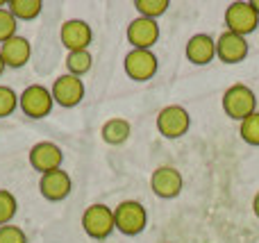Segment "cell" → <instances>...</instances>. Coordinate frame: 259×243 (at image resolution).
Listing matches in <instances>:
<instances>
[{
  "mask_svg": "<svg viewBox=\"0 0 259 243\" xmlns=\"http://www.w3.org/2000/svg\"><path fill=\"white\" fill-rule=\"evenodd\" d=\"M216 57L223 64H241L248 57V41L246 36H239L234 32H221L216 39Z\"/></svg>",
  "mask_w": 259,
  "mask_h": 243,
  "instance_id": "14",
  "label": "cell"
},
{
  "mask_svg": "<svg viewBox=\"0 0 259 243\" xmlns=\"http://www.w3.org/2000/svg\"><path fill=\"white\" fill-rule=\"evenodd\" d=\"M159 59L152 50H130L123 59V71L130 80L134 82H148L157 75Z\"/></svg>",
  "mask_w": 259,
  "mask_h": 243,
  "instance_id": "8",
  "label": "cell"
},
{
  "mask_svg": "<svg viewBox=\"0 0 259 243\" xmlns=\"http://www.w3.org/2000/svg\"><path fill=\"white\" fill-rule=\"evenodd\" d=\"M114 221L116 230L125 236H137L146 230L148 212L139 200H123L118 207H114Z\"/></svg>",
  "mask_w": 259,
  "mask_h": 243,
  "instance_id": "3",
  "label": "cell"
},
{
  "mask_svg": "<svg viewBox=\"0 0 259 243\" xmlns=\"http://www.w3.org/2000/svg\"><path fill=\"white\" fill-rule=\"evenodd\" d=\"M82 230L89 239L103 241L116 230V221H114V209L107 205L94 203L84 209L82 214Z\"/></svg>",
  "mask_w": 259,
  "mask_h": 243,
  "instance_id": "2",
  "label": "cell"
},
{
  "mask_svg": "<svg viewBox=\"0 0 259 243\" xmlns=\"http://www.w3.org/2000/svg\"><path fill=\"white\" fill-rule=\"evenodd\" d=\"M50 93H53L55 105H59V107H64V109H73L84 100V93H87L84 80L71 75V73H64V75H59L57 80L53 82Z\"/></svg>",
  "mask_w": 259,
  "mask_h": 243,
  "instance_id": "7",
  "label": "cell"
},
{
  "mask_svg": "<svg viewBox=\"0 0 259 243\" xmlns=\"http://www.w3.org/2000/svg\"><path fill=\"white\" fill-rule=\"evenodd\" d=\"M184 57L193 66H207L216 57V39H211L205 32L193 34L184 45Z\"/></svg>",
  "mask_w": 259,
  "mask_h": 243,
  "instance_id": "15",
  "label": "cell"
},
{
  "mask_svg": "<svg viewBox=\"0 0 259 243\" xmlns=\"http://www.w3.org/2000/svg\"><path fill=\"white\" fill-rule=\"evenodd\" d=\"M150 189L157 198L173 200L182 193L184 177L175 166H159V168H155L150 175Z\"/></svg>",
  "mask_w": 259,
  "mask_h": 243,
  "instance_id": "9",
  "label": "cell"
},
{
  "mask_svg": "<svg viewBox=\"0 0 259 243\" xmlns=\"http://www.w3.org/2000/svg\"><path fill=\"white\" fill-rule=\"evenodd\" d=\"M59 39H62V45L68 53L89 50L91 41H94V30L82 18H71V21H64L62 30H59Z\"/></svg>",
  "mask_w": 259,
  "mask_h": 243,
  "instance_id": "11",
  "label": "cell"
},
{
  "mask_svg": "<svg viewBox=\"0 0 259 243\" xmlns=\"http://www.w3.org/2000/svg\"><path fill=\"white\" fill-rule=\"evenodd\" d=\"M53 105H55L53 93H50V89L44 84H30L18 95V107H21V112L25 114L27 118H34V121L48 116V114L53 112Z\"/></svg>",
  "mask_w": 259,
  "mask_h": 243,
  "instance_id": "4",
  "label": "cell"
},
{
  "mask_svg": "<svg viewBox=\"0 0 259 243\" xmlns=\"http://www.w3.org/2000/svg\"><path fill=\"white\" fill-rule=\"evenodd\" d=\"M5 68H7V66H5V59H3V55H0V75L5 73Z\"/></svg>",
  "mask_w": 259,
  "mask_h": 243,
  "instance_id": "27",
  "label": "cell"
},
{
  "mask_svg": "<svg viewBox=\"0 0 259 243\" xmlns=\"http://www.w3.org/2000/svg\"><path fill=\"white\" fill-rule=\"evenodd\" d=\"M18 212V200L12 191L7 189H0V227L3 225H9L12 218L16 216Z\"/></svg>",
  "mask_w": 259,
  "mask_h": 243,
  "instance_id": "21",
  "label": "cell"
},
{
  "mask_svg": "<svg viewBox=\"0 0 259 243\" xmlns=\"http://www.w3.org/2000/svg\"><path fill=\"white\" fill-rule=\"evenodd\" d=\"M125 36H127V43L134 50H152V45L159 41V25L152 18L139 16L134 21H130Z\"/></svg>",
  "mask_w": 259,
  "mask_h": 243,
  "instance_id": "12",
  "label": "cell"
},
{
  "mask_svg": "<svg viewBox=\"0 0 259 243\" xmlns=\"http://www.w3.org/2000/svg\"><path fill=\"white\" fill-rule=\"evenodd\" d=\"M250 5H252V7H255V12L259 14V0H250Z\"/></svg>",
  "mask_w": 259,
  "mask_h": 243,
  "instance_id": "28",
  "label": "cell"
},
{
  "mask_svg": "<svg viewBox=\"0 0 259 243\" xmlns=\"http://www.w3.org/2000/svg\"><path fill=\"white\" fill-rule=\"evenodd\" d=\"M225 25H228V32L248 36L259 27V14L250 3L237 0V3H230V7L225 9Z\"/></svg>",
  "mask_w": 259,
  "mask_h": 243,
  "instance_id": "6",
  "label": "cell"
},
{
  "mask_svg": "<svg viewBox=\"0 0 259 243\" xmlns=\"http://www.w3.org/2000/svg\"><path fill=\"white\" fill-rule=\"evenodd\" d=\"M130 134H132V125H130V121H125V118H109L103 125V130H100L103 141L109 145L125 143L130 139Z\"/></svg>",
  "mask_w": 259,
  "mask_h": 243,
  "instance_id": "17",
  "label": "cell"
},
{
  "mask_svg": "<svg viewBox=\"0 0 259 243\" xmlns=\"http://www.w3.org/2000/svg\"><path fill=\"white\" fill-rule=\"evenodd\" d=\"M71 191H73V180L64 168L44 173V175L39 177V193L44 196L48 203H59V200L68 198Z\"/></svg>",
  "mask_w": 259,
  "mask_h": 243,
  "instance_id": "13",
  "label": "cell"
},
{
  "mask_svg": "<svg viewBox=\"0 0 259 243\" xmlns=\"http://www.w3.org/2000/svg\"><path fill=\"white\" fill-rule=\"evenodd\" d=\"M0 55H3L7 68H23L32 57V45L25 36L16 34L0 45Z\"/></svg>",
  "mask_w": 259,
  "mask_h": 243,
  "instance_id": "16",
  "label": "cell"
},
{
  "mask_svg": "<svg viewBox=\"0 0 259 243\" xmlns=\"http://www.w3.org/2000/svg\"><path fill=\"white\" fill-rule=\"evenodd\" d=\"M191 127V116L182 105H166L157 114V132L164 139H182Z\"/></svg>",
  "mask_w": 259,
  "mask_h": 243,
  "instance_id": "5",
  "label": "cell"
},
{
  "mask_svg": "<svg viewBox=\"0 0 259 243\" xmlns=\"http://www.w3.org/2000/svg\"><path fill=\"white\" fill-rule=\"evenodd\" d=\"M221 105H223L225 116L241 123L243 118H248L250 114L257 112V95L248 84L239 82V84H232L225 89L223 98H221Z\"/></svg>",
  "mask_w": 259,
  "mask_h": 243,
  "instance_id": "1",
  "label": "cell"
},
{
  "mask_svg": "<svg viewBox=\"0 0 259 243\" xmlns=\"http://www.w3.org/2000/svg\"><path fill=\"white\" fill-rule=\"evenodd\" d=\"M7 9L16 21H34L44 12V3L41 0H9Z\"/></svg>",
  "mask_w": 259,
  "mask_h": 243,
  "instance_id": "18",
  "label": "cell"
},
{
  "mask_svg": "<svg viewBox=\"0 0 259 243\" xmlns=\"http://www.w3.org/2000/svg\"><path fill=\"white\" fill-rule=\"evenodd\" d=\"M239 134L248 145H259V112L250 114L239 123Z\"/></svg>",
  "mask_w": 259,
  "mask_h": 243,
  "instance_id": "22",
  "label": "cell"
},
{
  "mask_svg": "<svg viewBox=\"0 0 259 243\" xmlns=\"http://www.w3.org/2000/svg\"><path fill=\"white\" fill-rule=\"evenodd\" d=\"M252 212H255V216L259 218V191L255 193V198H252Z\"/></svg>",
  "mask_w": 259,
  "mask_h": 243,
  "instance_id": "26",
  "label": "cell"
},
{
  "mask_svg": "<svg viewBox=\"0 0 259 243\" xmlns=\"http://www.w3.org/2000/svg\"><path fill=\"white\" fill-rule=\"evenodd\" d=\"M16 30H18V21L12 16L7 7H0V45L5 41H9L12 36H16Z\"/></svg>",
  "mask_w": 259,
  "mask_h": 243,
  "instance_id": "24",
  "label": "cell"
},
{
  "mask_svg": "<svg viewBox=\"0 0 259 243\" xmlns=\"http://www.w3.org/2000/svg\"><path fill=\"white\" fill-rule=\"evenodd\" d=\"M18 107V95L12 86L0 84V118H7L16 112Z\"/></svg>",
  "mask_w": 259,
  "mask_h": 243,
  "instance_id": "23",
  "label": "cell"
},
{
  "mask_svg": "<svg viewBox=\"0 0 259 243\" xmlns=\"http://www.w3.org/2000/svg\"><path fill=\"white\" fill-rule=\"evenodd\" d=\"M168 7H170L168 0H134V9L139 12V16L152 18V21L164 16L168 12Z\"/></svg>",
  "mask_w": 259,
  "mask_h": 243,
  "instance_id": "20",
  "label": "cell"
},
{
  "mask_svg": "<svg viewBox=\"0 0 259 243\" xmlns=\"http://www.w3.org/2000/svg\"><path fill=\"white\" fill-rule=\"evenodd\" d=\"M27 159H30V166L34 168L36 173L44 175V173H50V171L62 168L64 153H62V148H59L57 143H53V141H39V143H34L30 148Z\"/></svg>",
  "mask_w": 259,
  "mask_h": 243,
  "instance_id": "10",
  "label": "cell"
},
{
  "mask_svg": "<svg viewBox=\"0 0 259 243\" xmlns=\"http://www.w3.org/2000/svg\"><path fill=\"white\" fill-rule=\"evenodd\" d=\"M0 243H27V234L18 225H3L0 227Z\"/></svg>",
  "mask_w": 259,
  "mask_h": 243,
  "instance_id": "25",
  "label": "cell"
},
{
  "mask_svg": "<svg viewBox=\"0 0 259 243\" xmlns=\"http://www.w3.org/2000/svg\"><path fill=\"white\" fill-rule=\"evenodd\" d=\"M94 66V57H91L89 50H75V53H68L66 57V71L75 77H82L91 71Z\"/></svg>",
  "mask_w": 259,
  "mask_h": 243,
  "instance_id": "19",
  "label": "cell"
}]
</instances>
